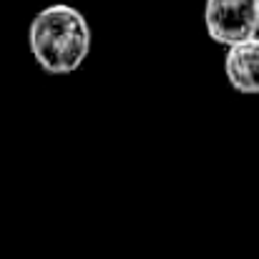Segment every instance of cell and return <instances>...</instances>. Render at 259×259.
I'll list each match as a JSON object with an SVG mask.
<instances>
[{
    "mask_svg": "<svg viewBox=\"0 0 259 259\" xmlns=\"http://www.w3.org/2000/svg\"><path fill=\"white\" fill-rule=\"evenodd\" d=\"M28 48L46 73H76L91 53V25L86 15L68 3L43 8L30 20Z\"/></svg>",
    "mask_w": 259,
    "mask_h": 259,
    "instance_id": "6da1fadb",
    "label": "cell"
},
{
    "mask_svg": "<svg viewBox=\"0 0 259 259\" xmlns=\"http://www.w3.org/2000/svg\"><path fill=\"white\" fill-rule=\"evenodd\" d=\"M204 25L219 46L249 40L259 35V0H206Z\"/></svg>",
    "mask_w": 259,
    "mask_h": 259,
    "instance_id": "7a4b0ae2",
    "label": "cell"
},
{
    "mask_svg": "<svg viewBox=\"0 0 259 259\" xmlns=\"http://www.w3.org/2000/svg\"><path fill=\"white\" fill-rule=\"evenodd\" d=\"M224 76L237 93L259 96V35L227 48Z\"/></svg>",
    "mask_w": 259,
    "mask_h": 259,
    "instance_id": "3957f363",
    "label": "cell"
}]
</instances>
